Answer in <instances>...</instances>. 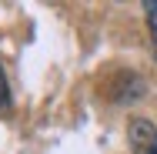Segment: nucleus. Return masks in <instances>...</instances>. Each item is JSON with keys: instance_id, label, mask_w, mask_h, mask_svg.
I'll return each mask as SVG.
<instances>
[{"instance_id": "nucleus-1", "label": "nucleus", "mask_w": 157, "mask_h": 154, "mask_svg": "<svg viewBox=\"0 0 157 154\" xmlns=\"http://www.w3.org/2000/svg\"><path fill=\"white\" fill-rule=\"evenodd\" d=\"M127 141L134 154H157V124H151L147 117H134L127 127Z\"/></svg>"}, {"instance_id": "nucleus-2", "label": "nucleus", "mask_w": 157, "mask_h": 154, "mask_svg": "<svg viewBox=\"0 0 157 154\" xmlns=\"http://www.w3.org/2000/svg\"><path fill=\"white\" fill-rule=\"evenodd\" d=\"M144 14H147V30H151V44H154V57H157V0L144 3Z\"/></svg>"}, {"instance_id": "nucleus-3", "label": "nucleus", "mask_w": 157, "mask_h": 154, "mask_svg": "<svg viewBox=\"0 0 157 154\" xmlns=\"http://www.w3.org/2000/svg\"><path fill=\"white\" fill-rule=\"evenodd\" d=\"M7 107H10V87H7V74L0 67V111H7Z\"/></svg>"}]
</instances>
